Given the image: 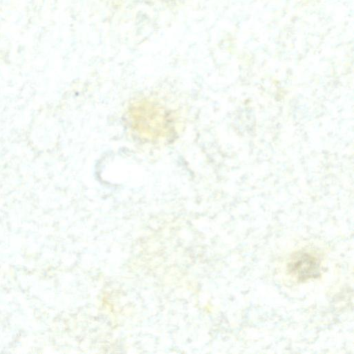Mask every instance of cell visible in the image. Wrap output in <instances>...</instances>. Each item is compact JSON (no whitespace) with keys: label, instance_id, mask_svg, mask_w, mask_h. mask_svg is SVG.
Instances as JSON below:
<instances>
[{"label":"cell","instance_id":"obj_1","mask_svg":"<svg viewBox=\"0 0 354 354\" xmlns=\"http://www.w3.org/2000/svg\"><path fill=\"white\" fill-rule=\"evenodd\" d=\"M287 270L298 281H306L320 276L321 261L315 253L301 250L291 256L287 264Z\"/></svg>","mask_w":354,"mask_h":354}]
</instances>
